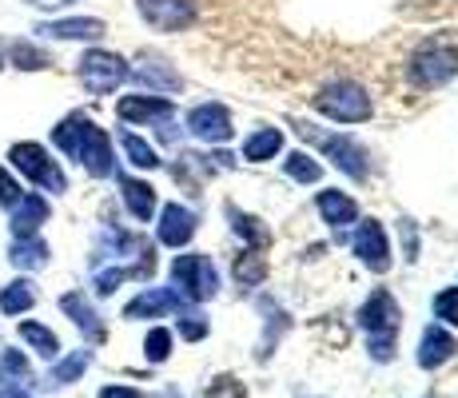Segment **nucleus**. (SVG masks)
Masks as SVG:
<instances>
[{
	"label": "nucleus",
	"instance_id": "1",
	"mask_svg": "<svg viewBox=\"0 0 458 398\" xmlns=\"http://www.w3.org/2000/svg\"><path fill=\"white\" fill-rule=\"evenodd\" d=\"M52 144H56L64 156H72L76 164H84L96 180H104V175L116 172V156H112L108 131L96 128V123L88 116H81V112L68 116V120H60L56 128H52Z\"/></svg>",
	"mask_w": 458,
	"mask_h": 398
},
{
	"label": "nucleus",
	"instance_id": "2",
	"mask_svg": "<svg viewBox=\"0 0 458 398\" xmlns=\"http://www.w3.org/2000/svg\"><path fill=\"white\" fill-rule=\"evenodd\" d=\"M359 318H363L367 334H371L375 359L386 362L391 359V351H394V326H399V307H394V299L386 295V291H371V299L363 303Z\"/></svg>",
	"mask_w": 458,
	"mask_h": 398
},
{
	"label": "nucleus",
	"instance_id": "3",
	"mask_svg": "<svg viewBox=\"0 0 458 398\" xmlns=\"http://www.w3.org/2000/svg\"><path fill=\"white\" fill-rule=\"evenodd\" d=\"M315 108L323 116H331L335 123H363V120H371V96L359 84H351V80H339V84L323 88L315 96Z\"/></svg>",
	"mask_w": 458,
	"mask_h": 398
},
{
	"label": "nucleus",
	"instance_id": "4",
	"mask_svg": "<svg viewBox=\"0 0 458 398\" xmlns=\"http://www.w3.org/2000/svg\"><path fill=\"white\" fill-rule=\"evenodd\" d=\"M8 164H13L21 175H29L32 183H40L44 191H52V196H60V191L68 188L60 164L48 156V148H40V144H29V140H24V144H13V152H8Z\"/></svg>",
	"mask_w": 458,
	"mask_h": 398
},
{
	"label": "nucleus",
	"instance_id": "5",
	"mask_svg": "<svg viewBox=\"0 0 458 398\" xmlns=\"http://www.w3.org/2000/svg\"><path fill=\"white\" fill-rule=\"evenodd\" d=\"M76 72H81V84L92 96H108L128 80V64H124V56H116V52L92 48L81 56V68H76Z\"/></svg>",
	"mask_w": 458,
	"mask_h": 398
},
{
	"label": "nucleus",
	"instance_id": "6",
	"mask_svg": "<svg viewBox=\"0 0 458 398\" xmlns=\"http://www.w3.org/2000/svg\"><path fill=\"white\" fill-rule=\"evenodd\" d=\"M451 76H458V48L454 44H422L415 52V60H411V80H415L419 88H438L446 84Z\"/></svg>",
	"mask_w": 458,
	"mask_h": 398
},
{
	"label": "nucleus",
	"instance_id": "7",
	"mask_svg": "<svg viewBox=\"0 0 458 398\" xmlns=\"http://www.w3.org/2000/svg\"><path fill=\"white\" fill-rule=\"evenodd\" d=\"M172 279H175V287H180V295L196 299V303L199 299H211L219 287V275L208 255H180V259L172 263Z\"/></svg>",
	"mask_w": 458,
	"mask_h": 398
},
{
	"label": "nucleus",
	"instance_id": "8",
	"mask_svg": "<svg viewBox=\"0 0 458 398\" xmlns=\"http://www.w3.org/2000/svg\"><path fill=\"white\" fill-rule=\"evenodd\" d=\"M136 8L156 32H180L196 21V0H136Z\"/></svg>",
	"mask_w": 458,
	"mask_h": 398
},
{
	"label": "nucleus",
	"instance_id": "9",
	"mask_svg": "<svg viewBox=\"0 0 458 398\" xmlns=\"http://www.w3.org/2000/svg\"><path fill=\"white\" fill-rule=\"evenodd\" d=\"M299 136H303V140H315V144H319L323 152L335 159V167H343L347 175H355V180H363V175H367V156H363V148L351 144L347 136H323V131H315L311 123H307V128H299Z\"/></svg>",
	"mask_w": 458,
	"mask_h": 398
},
{
	"label": "nucleus",
	"instance_id": "10",
	"mask_svg": "<svg viewBox=\"0 0 458 398\" xmlns=\"http://www.w3.org/2000/svg\"><path fill=\"white\" fill-rule=\"evenodd\" d=\"M188 131L204 144H227L232 140V120H227L224 104H199L188 116Z\"/></svg>",
	"mask_w": 458,
	"mask_h": 398
},
{
	"label": "nucleus",
	"instance_id": "11",
	"mask_svg": "<svg viewBox=\"0 0 458 398\" xmlns=\"http://www.w3.org/2000/svg\"><path fill=\"white\" fill-rule=\"evenodd\" d=\"M355 255L371 271H378V275L391 267V247H386V235H383V227H378L375 219H367V224L355 232Z\"/></svg>",
	"mask_w": 458,
	"mask_h": 398
},
{
	"label": "nucleus",
	"instance_id": "12",
	"mask_svg": "<svg viewBox=\"0 0 458 398\" xmlns=\"http://www.w3.org/2000/svg\"><path fill=\"white\" fill-rule=\"evenodd\" d=\"M120 120L128 123H152V120H172L175 108L172 100H164V96H124V100L116 104Z\"/></svg>",
	"mask_w": 458,
	"mask_h": 398
},
{
	"label": "nucleus",
	"instance_id": "13",
	"mask_svg": "<svg viewBox=\"0 0 458 398\" xmlns=\"http://www.w3.org/2000/svg\"><path fill=\"white\" fill-rule=\"evenodd\" d=\"M8 211H13V235L16 239H29V235H37L40 224L48 219V199H44V196H29V191H24V196L16 199Z\"/></svg>",
	"mask_w": 458,
	"mask_h": 398
},
{
	"label": "nucleus",
	"instance_id": "14",
	"mask_svg": "<svg viewBox=\"0 0 458 398\" xmlns=\"http://www.w3.org/2000/svg\"><path fill=\"white\" fill-rule=\"evenodd\" d=\"M191 235H196V216H191L188 207H180V203H167L160 216V243L183 247Z\"/></svg>",
	"mask_w": 458,
	"mask_h": 398
},
{
	"label": "nucleus",
	"instance_id": "15",
	"mask_svg": "<svg viewBox=\"0 0 458 398\" xmlns=\"http://www.w3.org/2000/svg\"><path fill=\"white\" fill-rule=\"evenodd\" d=\"M44 37L52 40H100L104 37V21H92V16H72V21H52L40 24Z\"/></svg>",
	"mask_w": 458,
	"mask_h": 398
},
{
	"label": "nucleus",
	"instance_id": "16",
	"mask_svg": "<svg viewBox=\"0 0 458 398\" xmlns=\"http://www.w3.org/2000/svg\"><path fill=\"white\" fill-rule=\"evenodd\" d=\"M120 191H124L128 211L140 219V224H148V219L156 216V188H152V183L131 180V175H120Z\"/></svg>",
	"mask_w": 458,
	"mask_h": 398
},
{
	"label": "nucleus",
	"instance_id": "17",
	"mask_svg": "<svg viewBox=\"0 0 458 398\" xmlns=\"http://www.w3.org/2000/svg\"><path fill=\"white\" fill-rule=\"evenodd\" d=\"M60 307H64V311L72 315V323L81 326V331H84L92 343H100V339H104V326H100V318H96L92 303H88V299L81 295V291H72V295H64V299H60Z\"/></svg>",
	"mask_w": 458,
	"mask_h": 398
},
{
	"label": "nucleus",
	"instance_id": "18",
	"mask_svg": "<svg viewBox=\"0 0 458 398\" xmlns=\"http://www.w3.org/2000/svg\"><path fill=\"white\" fill-rule=\"evenodd\" d=\"M319 216L327 219L331 227H347V224H355L359 207H355V199L343 196V191H319Z\"/></svg>",
	"mask_w": 458,
	"mask_h": 398
},
{
	"label": "nucleus",
	"instance_id": "19",
	"mask_svg": "<svg viewBox=\"0 0 458 398\" xmlns=\"http://www.w3.org/2000/svg\"><path fill=\"white\" fill-rule=\"evenodd\" d=\"M180 295H175V291H144V295H140V299H131V303H128V318H140V315H148V318H152V315H160V311H180Z\"/></svg>",
	"mask_w": 458,
	"mask_h": 398
},
{
	"label": "nucleus",
	"instance_id": "20",
	"mask_svg": "<svg viewBox=\"0 0 458 398\" xmlns=\"http://www.w3.org/2000/svg\"><path fill=\"white\" fill-rule=\"evenodd\" d=\"M454 339H451V334H446V331H438V326H430V331L427 334H422V347H419V362H422V367H443V362L446 359H451L454 355Z\"/></svg>",
	"mask_w": 458,
	"mask_h": 398
},
{
	"label": "nucleus",
	"instance_id": "21",
	"mask_svg": "<svg viewBox=\"0 0 458 398\" xmlns=\"http://www.w3.org/2000/svg\"><path fill=\"white\" fill-rule=\"evenodd\" d=\"M279 148H284V131H279V128H263V131H255V136L243 140V159L263 164V159H276Z\"/></svg>",
	"mask_w": 458,
	"mask_h": 398
},
{
	"label": "nucleus",
	"instance_id": "22",
	"mask_svg": "<svg viewBox=\"0 0 458 398\" xmlns=\"http://www.w3.org/2000/svg\"><path fill=\"white\" fill-rule=\"evenodd\" d=\"M128 76H136L140 84H148L152 92H175V88H180V76H175L164 60H144V64H140L136 72H128Z\"/></svg>",
	"mask_w": 458,
	"mask_h": 398
},
{
	"label": "nucleus",
	"instance_id": "23",
	"mask_svg": "<svg viewBox=\"0 0 458 398\" xmlns=\"http://www.w3.org/2000/svg\"><path fill=\"white\" fill-rule=\"evenodd\" d=\"M8 259L16 263V267L32 271V267H44V259H48V247H44V239L29 235V239H16L13 251H8Z\"/></svg>",
	"mask_w": 458,
	"mask_h": 398
},
{
	"label": "nucleus",
	"instance_id": "24",
	"mask_svg": "<svg viewBox=\"0 0 458 398\" xmlns=\"http://www.w3.org/2000/svg\"><path fill=\"white\" fill-rule=\"evenodd\" d=\"M32 303H37V291H32L29 279H16L0 291V311H8V315H24Z\"/></svg>",
	"mask_w": 458,
	"mask_h": 398
},
{
	"label": "nucleus",
	"instance_id": "25",
	"mask_svg": "<svg viewBox=\"0 0 458 398\" xmlns=\"http://www.w3.org/2000/svg\"><path fill=\"white\" fill-rule=\"evenodd\" d=\"M0 378L8 383V391H29L32 370H29V362H24L21 351H4V359H0Z\"/></svg>",
	"mask_w": 458,
	"mask_h": 398
},
{
	"label": "nucleus",
	"instance_id": "26",
	"mask_svg": "<svg viewBox=\"0 0 458 398\" xmlns=\"http://www.w3.org/2000/svg\"><path fill=\"white\" fill-rule=\"evenodd\" d=\"M8 56H13V64L21 68V72H40V68H48V52L29 40H16L13 48H8Z\"/></svg>",
	"mask_w": 458,
	"mask_h": 398
},
{
	"label": "nucleus",
	"instance_id": "27",
	"mask_svg": "<svg viewBox=\"0 0 458 398\" xmlns=\"http://www.w3.org/2000/svg\"><path fill=\"white\" fill-rule=\"evenodd\" d=\"M21 339L29 343V347H37L44 359H56L60 355V339L48 331V326H40V323H21Z\"/></svg>",
	"mask_w": 458,
	"mask_h": 398
},
{
	"label": "nucleus",
	"instance_id": "28",
	"mask_svg": "<svg viewBox=\"0 0 458 398\" xmlns=\"http://www.w3.org/2000/svg\"><path fill=\"white\" fill-rule=\"evenodd\" d=\"M263 275H267V263H263L259 251H243L240 259H235V279H240L243 287H259Z\"/></svg>",
	"mask_w": 458,
	"mask_h": 398
},
{
	"label": "nucleus",
	"instance_id": "29",
	"mask_svg": "<svg viewBox=\"0 0 458 398\" xmlns=\"http://www.w3.org/2000/svg\"><path fill=\"white\" fill-rule=\"evenodd\" d=\"M120 148H124L128 164H136V167H156L160 164V159H156V148L144 144L140 136H131V131H120Z\"/></svg>",
	"mask_w": 458,
	"mask_h": 398
},
{
	"label": "nucleus",
	"instance_id": "30",
	"mask_svg": "<svg viewBox=\"0 0 458 398\" xmlns=\"http://www.w3.org/2000/svg\"><path fill=\"white\" fill-rule=\"evenodd\" d=\"M287 175H292V180H299V183H315L323 175V167L315 164L311 156L307 152H295V156H287Z\"/></svg>",
	"mask_w": 458,
	"mask_h": 398
},
{
	"label": "nucleus",
	"instance_id": "31",
	"mask_svg": "<svg viewBox=\"0 0 458 398\" xmlns=\"http://www.w3.org/2000/svg\"><path fill=\"white\" fill-rule=\"evenodd\" d=\"M88 362H92V355H88V351H76L72 359L56 362V370H52V383H76V378L84 375Z\"/></svg>",
	"mask_w": 458,
	"mask_h": 398
},
{
	"label": "nucleus",
	"instance_id": "32",
	"mask_svg": "<svg viewBox=\"0 0 458 398\" xmlns=\"http://www.w3.org/2000/svg\"><path fill=\"white\" fill-rule=\"evenodd\" d=\"M144 347H148V359H152V362H164L167 351H172V334L156 326V331H148V343H144Z\"/></svg>",
	"mask_w": 458,
	"mask_h": 398
},
{
	"label": "nucleus",
	"instance_id": "33",
	"mask_svg": "<svg viewBox=\"0 0 458 398\" xmlns=\"http://www.w3.org/2000/svg\"><path fill=\"white\" fill-rule=\"evenodd\" d=\"M435 311H438V318H446V323L458 326V287H446L443 295L435 299Z\"/></svg>",
	"mask_w": 458,
	"mask_h": 398
},
{
	"label": "nucleus",
	"instance_id": "34",
	"mask_svg": "<svg viewBox=\"0 0 458 398\" xmlns=\"http://www.w3.org/2000/svg\"><path fill=\"white\" fill-rule=\"evenodd\" d=\"M232 219H235V232H240L243 239H251V243H263V239H267V232H263V227H255L259 219H251V216H235V211H232Z\"/></svg>",
	"mask_w": 458,
	"mask_h": 398
},
{
	"label": "nucleus",
	"instance_id": "35",
	"mask_svg": "<svg viewBox=\"0 0 458 398\" xmlns=\"http://www.w3.org/2000/svg\"><path fill=\"white\" fill-rule=\"evenodd\" d=\"M24 191H21V183L13 180V175H8V167H0V203H4V207H13L16 199H21Z\"/></svg>",
	"mask_w": 458,
	"mask_h": 398
},
{
	"label": "nucleus",
	"instance_id": "36",
	"mask_svg": "<svg viewBox=\"0 0 458 398\" xmlns=\"http://www.w3.org/2000/svg\"><path fill=\"white\" fill-rule=\"evenodd\" d=\"M208 398H243V386L235 383V378H216V383L208 386Z\"/></svg>",
	"mask_w": 458,
	"mask_h": 398
},
{
	"label": "nucleus",
	"instance_id": "37",
	"mask_svg": "<svg viewBox=\"0 0 458 398\" xmlns=\"http://www.w3.org/2000/svg\"><path fill=\"white\" fill-rule=\"evenodd\" d=\"M100 398H144V394L131 391V386H104Z\"/></svg>",
	"mask_w": 458,
	"mask_h": 398
},
{
	"label": "nucleus",
	"instance_id": "38",
	"mask_svg": "<svg viewBox=\"0 0 458 398\" xmlns=\"http://www.w3.org/2000/svg\"><path fill=\"white\" fill-rule=\"evenodd\" d=\"M0 64H4V40H0Z\"/></svg>",
	"mask_w": 458,
	"mask_h": 398
}]
</instances>
